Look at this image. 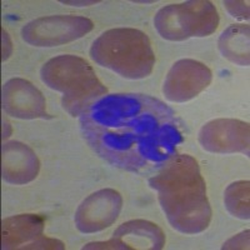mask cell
Wrapping results in <instances>:
<instances>
[{
    "mask_svg": "<svg viewBox=\"0 0 250 250\" xmlns=\"http://www.w3.org/2000/svg\"><path fill=\"white\" fill-rule=\"evenodd\" d=\"M94 28L90 19L79 15H50L38 18L23 26L21 37L33 46L51 48L80 39Z\"/></svg>",
    "mask_w": 250,
    "mask_h": 250,
    "instance_id": "cell-6",
    "label": "cell"
},
{
    "mask_svg": "<svg viewBox=\"0 0 250 250\" xmlns=\"http://www.w3.org/2000/svg\"><path fill=\"white\" fill-rule=\"evenodd\" d=\"M224 5L234 18L242 20L249 19V5L245 1H224Z\"/></svg>",
    "mask_w": 250,
    "mask_h": 250,
    "instance_id": "cell-16",
    "label": "cell"
},
{
    "mask_svg": "<svg viewBox=\"0 0 250 250\" xmlns=\"http://www.w3.org/2000/svg\"><path fill=\"white\" fill-rule=\"evenodd\" d=\"M3 109L8 115L17 119L49 118L42 91L21 78L8 80L3 85Z\"/></svg>",
    "mask_w": 250,
    "mask_h": 250,
    "instance_id": "cell-10",
    "label": "cell"
},
{
    "mask_svg": "<svg viewBox=\"0 0 250 250\" xmlns=\"http://www.w3.org/2000/svg\"><path fill=\"white\" fill-rule=\"evenodd\" d=\"M4 130H3V139L5 140L6 138L10 137V133H12V129H10V126H9L8 123H4Z\"/></svg>",
    "mask_w": 250,
    "mask_h": 250,
    "instance_id": "cell-21",
    "label": "cell"
},
{
    "mask_svg": "<svg viewBox=\"0 0 250 250\" xmlns=\"http://www.w3.org/2000/svg\"><path fill=\"white\" fill-rule=\"evenodd\" d=\"M249 124L239 119H215L199 131L203 149L214 154L242 153L249 156Z\"/></svg>",
    "mask_w": 250,
    "mask_h": 250,
    "instance_id": "cell-9",
    "label": "cell"
},
{
    "mask_svg": "<svg viewBox=\"0 0 250 250\" xmlns=\"http://www.w3.org/2000/svg\"><path fill=\"white\" fill-rule=\"evenodd\" d=\"M45 85L62 94V105L71 117H80L94 100L108 94L91 65L77 55H59L40 69Z\"/></svg>",
    "mask_w": 250,
    "mask_h": 250,
    "instance_id": "cell-4",
    "label": "cell"
},
{
    "mask_svg": "<svg viewBox=\"0 0 250 250\" xmlns=\"http://www.w3.org/2000/svg\"><path fill=\"white\" fill-rule=\"evenodd\" d=\"M248 248H249V230L235 235L223 245V249H248Z\"/></svg>",
    "mask_w": 250,
    "mask_h": 250,
    "instance_id": "cell-18",
    "label": "cell"
},
{
    "mask_svg": "<svg viewBox=\"0 0 250 250\" xmlns=\"http://www.w3.org/2000/svg\"><path fill=\"white\" fill-rule=\"evenodd\" d=\"M37 154L28 145L19 142L4 143L3 179L9 184L23 185L33 182L39 174Z\"/></svg>",
    "mask_w": 250,
    "mask_h": 250,
    "instance_id": "cell-11",
    "label": "cell"
},
{
    "mask_svg": "<svg viewBox=\"0 0 250 250\" xmlns=\"http://www.w3.org/2000/svg\"><path fill=\"white\" fill-rule=\"evenodd\" d=\"M45 220L37 214H20L3 219L1 245L3 249H23L31 240L43 236Z\"/></svg>",
    "mask_w": 250,
    "mask_h": 250,
    "instance_id": "cell-12",
    "label": "cell"
},
{
    "mask_svg": "<svg viewBox=\"0 0 250 250\" xmlns=\"http://www.w3.org/2000/svg\"><path fill=\"white\" fill-rule=\"evenodd\" d=\"M80 130L109 164L137 174L159 171L184 142L170 106L146 94H105L80 115Z\"/></svg>",
    "mask_w": 250,
    "mask_h": 250,
    "instance_id": "cell-1",
    "label": "cell"
},
{
    "mask_svg": "<svg viewBox=\"0 0 250 250\" xmlns=\"http://www.w3.org/2000/svg\"><path fill=\"white\" fill-rule=\"evenodd\" d=\"M113 238H137L138 249L160 250L165 245V235L162 229L144 219H135L122 224L114 231Z\"/></svg>",
    "mask_w": 250,
    "mask_h": 250,
    "instance_id": "cell-14",
    "label": "cell"
},
{
    "mask_svg": "<svg viewBox=\"0 0 250 250\" xmlns=\"http://www.w3.org/2000/svg\"><path fill=\"white\" fill-rule=\"evenodd\" d=\"M90 58L99 65L131 80L146 78L155 65V54L148 35L134 28L104 31L94 40Z\"/></svg>",
    "mask_w": 250,
    "mask_h": 250,
    "instance_id": "cell-3",
    "label": "cell"
},
{
    "mask_svg": "<svg viewBox=\"0 0 250 250\" xmlns=\"http://www.w3.org/2000/svg\"><path fill=\"white\" fill-rule=\"evenodd\" d=\"M123 208V198L114 189H102L86 199L75 211V225L84 234L102 231L117 222Z\"/></svg>",
    "mask_w": 250,
    "mask_h": 250,
    "instance_id": "cell-8",
    "label": "cell"
},
{
    "mask_svg": "<svg viewBox=\"0 0 250 250\" xmlns=\"http://www.w3.org/2000/svg\"><path fill=\"white\" fill-rule=\"evenodd\" d=\"M249 180H240L225 189L224 202L228 211L233 216L248 220L249 211Z\"/></svg>",
    "mask_w": 250,
    "mask_h": 250,
    "instance_id": "cell-15",
    "label": "cell"
},
{
    "mask_svg": "<svg viewBox=\"0 0 250 250\" xmlns=\"http://www.w3.org/2000/svg\"><path fill=\"white\" fill-rule=\"evenodd\" d=\"M169 224L179 233H203L211 222L207 184L191 155L179 154L149 179Z\"/></svg>",
    "mask_w": 250,
    "mask_h": 250,
    "instance_id": "cell-2",
    "label": "cell"
},
{
    "mask_svg": "<svg viewBox=\"0 0 250 250\" xmlns=\"http://www.w3.org/2000/svg\"><path fill=\"white\" fill-rule=\"evenodd\" d=\"M213 73L204 62L182 59L174 64L165 78L163 93L171 103H185L198 97L210 85Z\"/></svg>",
    "mask_w": 250,
    "mask_h": 250,
    "instance_id": "cell-7",
    "label": "cell"
},
{
    "mask_svg": "<svg viewBox=\"0 0 250 250\" xmlns=\"http://www.w3.org/2000/svg\"><path fill=\"white\" fill-rule=\"evenodd\" d=\"M8 48L10 50H13V46H12V42L9 39V35L6 34V31L3 29V62H5L9 57H10V51L8 50Z\"/></svg>",
    "mask_w": 250,
    "mask_h": 250,
    "instance_id": "cell-19",
    "label": "cell"
},
{
    "mask_svg": "<svg viewBox=\"0 0 250 250\" xmlns=\"http://www.w3.org/2000/svg\"><path fill=\"white\" fill-rule=\"evenodd\" d=\"M64 4H71V5H78V6H82V5H89V4H97L98 1H62Z\"/></svg>",
    "mask_w": 250,
    "mask_h": 250,
    "instance_id": "cell-20",
    "label": "cell"
},
{
    "mask_svg": "<svg viewBox=\"0 0 250 250\" xmlns=\"http://www.w3.org/2000/svg\"><path fill=\"white\" fill-rule=\"evenodd\" d=\"M64 244L59 240L55 239L45 238V236H40L39 239L34 240L30 244L25 245L23 249H64Z\"/></svg>",
    "mask_w": 250,
    "mask_h": 250,
    "instance_id": "cell-17",
    "label": "cell"
},
{
    "mask_svg": "<svg viewBox=\"0 0 250 250\" xmlns=\"http://www.w3.org/2000/svg\"><path fill=\"white\" fill-rule=\"evenodd\" d=\"M249 25L233 24L219 38V50L223 57L238 65L249 66Z\"/></svg>",
    "mask_w": 250,
    "mask_h": 250,
    "instance_id": "cell-13",
    "label": "cell"
},
{
    "mask_svg": "<svg viewBox=\"0 0 250 250\" xmlns=\"http://www.w3.org/2000/svg\"><path fill=\"white\" fill-rule=\"evenodd\" d=\"M215 5L205 0H190L162 8L154 18L160 37L170 42L211 35L219 26Z\"/></svg>",
    "mask_w": 250,
    "mask_h": 250,
    "instance_id": "cell-5",
    "label": "cell"
}]
</instances>
